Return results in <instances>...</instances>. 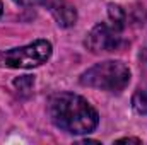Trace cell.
Listing matches in <instances>:
<instances>
[{
	"mask_svg": "<svg viewBox=\"0 0 147 145\" xmlns=\"http://www.w3.org/2000/svg\"><path fill=\"white\" fill-rule=\"evenodd\" d=\"M46 111L57 128L72 135L91 133L99 123V114L91 103L74 92H57L50 96Z\"/></svg>",
	"mask_w": 147,
	"mask_h": 145,
	"instance_id": "1",
	"label": "cell"
},
{
	"mask_svg": "<svg viewBox=\"0 0 147 145\" xmlns=\"http://www.w3.org/2000/svg\"><path fill=\"white\" fill-rule=\"evenodd\" d=\"M130 77L132 72L127 63L120 60H106L87 68L80 75V84L99 91L121 92L128 85Z\"/></svg>",
	"mask_w": 147,
	"mask_h": 145,
	"instance_id": "2",
	"label": "cell"
},
{
	"mask_svg": "<svg viewBox=\"0 0 147 145\" xmlns=\"http://www.w3.org/2000/svg\"><path fill=\"white\" fill-rule=\"evenodd\" d=\"M51 51H53V46L46 39H36L26 46L2 50L0 67L2 68H36L50 60Z\"/></svg>",
	"mask_w": 147,
	"mask_h": 145,
	"instance_id": "3",
	"label": "cell"
},
{
	"mask_svg": "<svg viewBox=\"0 0 147 145\" xmlns=\"http://www.w3.org/2000/svg\"><path fill=\"white\" fill-rule=\"evenodd\" d=\"M121 33L123 29L116 28L111 22H99L89 31V34L86 38V46L92 53L118 51L125 44Z\"/></svg>",
	"mask_w": 147,
	"mask_h": 145,
	"instance_id": "4",
	"label": "cell"
},
{
	"mask_svg": "<svg viewBox=\"0 0 147 145\" xmlns=\"http://www.w3.org/2000/svg\"><path fill=\"white\" fill-rule=\"evenodd\" d=\"M21 7L46 9L60 28H72L77 22V10L69 0H14Z\"/></svg>",
	"mask_w": 147,
	"mask_h": 145,
	"instance_id": "5",
	"label": "cell"
},
{
	"mask_svg": "<svg viewBox=\"0 0 147 145\" xmlns=\"http://www.w3.org/2000/svg\"><path fill=\"white\" fill-rule=\"evenodd\" d=\"M108 17H110L111 24H115V26L120 28V29H125V24H127V12H125L120 5H115V3H110V5H108Z\"/></svg>",
	"mask_w": 147,
	"mask_h": 145,
	"instance_id": "6",
	"label": "cell"
},
{
	"mask_svg": "<svg viewBox=\"0 0 147 145\" xmlns=\"http://www.w3.org/2000/svg\"><path fill=\"white\" fill-rule=\"evenodd\" d=\"M132 108L139 114H147V85L139 87L132 96Z\"/></svg>",
	"mask_w": 147,
	"mask_h": 145,
	"instance_id": "7",
	"label": "cell"
},
{
	"mask_svg": "<svg viewBox=\"0 0 147 145\" xmlns=\"http://www.w3.org/2000/svg\"><path fill=\"white\" fill-rule=\"evenodd\" d=\"M14 87L17 89V92L21 96H29L31 91H33V85H34V77L33 75H22V77H17L14 79Z\"/></svg>",
	"mask_w": 147,
	"mask_h": 145,
	"instance_id": "8",
	"label": "cell"
},
{
	"mask_svg": "<svg viewBox=\"0 0 147 145\" xmlns=\"http://www.w3.org/2000/svg\"><path fill=\"white\" fill-rule=\"evenodd\" d=\"M116 142H120V144H142V140H140V138H132V137L120 138V140H116Z\"/></svg>",
	"mask_w": 147,
	"mask_h": 145,
	"instance_id": "9",
	"label": "cell"
},
{
	"mask_svg": "<svg viewBox=\"0 0 147 145\" xmlns=\"http://www.w3.org/2000/svg\"><path fill=\"white\" fill-rule=\"evenodd\" d=\"M2 12H3V3H2V0H0V15H2Z\"/></svg>",
	"mask_w": 147,
	"mask_h": 145,
	"instance_id": "10",
	"label": "cell"
}]
</instances>
